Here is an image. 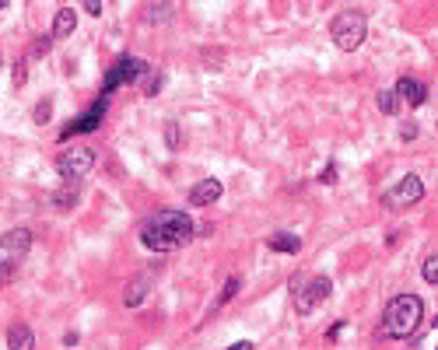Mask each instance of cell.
Wrapping results in <instances>:
<instances>
[{"instance_id": "1", "label": "cell", "mask_w": 438, "mask_h": 350, "mask_svg": "<svg viewBox=\"0 0 438 350\" xmlns=\"http://www.w3.org/2000/svg\"><path fill=\"white\" fill-rule=\"evenodd\" d=\"M193 217L182 214V210H161L154 217L144 221L140 228V245L151 249V252H172V249H182L193 242Z\"/></svg>"}, {"instance_id": "2", "label": "cell", "mask_w": 438, "mask_h": 350, "mask_svg": "<svg viewBox=\"0 0 438 350\" xmlns=\"http://www.w3.org/2000/svg\"><path fill=\"white\" fill-rule=\"evenodd\" d=\"M421 319H424V301H421L417 294H396V298L386 305L382 329H386V336H393V340H407V336L417 333Z\"/></svg>"}, {"instance_id": "3", "label": "cell", "mask_w": 438, "mask_h": 350, "mask_svg": "<svg viewBox=\"0 0 438 350\" xmlns=\"http://www.w3.org/2000/svg\"><path fill=\"white\" fill-rule=\"evenodd\" d=\"M330 36H333L337 50H344V53H354V50L365 43V36H368V18H365L361 11L347 8V11L333 15V22H330Z\"/></svg>"}, {"instance_id": "4", "label": "cell", "mask_w": 438, "mask_h": 350, "mask_svg": "<svg viewBox=\"0 0 438 350\" xmlns=\"http://www.w3.org/2000/svg\"><path fill=\"white\" fill-rule=\"evenodd\" d=\"M29 249H32V231L29 228H11L8 235H0V287L15 277V270L29 256Z\"/></svg>"}, {"instance_id": "5", "label": "cell", "mask_w": 438, "mask_h": 350, "mask_svg": "<svg viewBox=\"0 0 438 350\" xmlns=\"http://www.w3.org/2000/svg\"><path fill=\"white\" fill-rule=\"evenodd\" d=\"M330 291H333L330 277H305V273H298V280H295V312L309 315L316 305H323L330 298Z\"/></svg>"}, {"instance_id": "6", "label": "cell", "mask_w": 438, "mask_h": 350, "mask_svg": "<svg viewBox=\"0 0 438 350\" xmlns=\"http://www.w3.org/2000/svg\"><path fill=\"white\" fill-rule=\"evenodd\" d=\"M95 161H98V154H95L92 147H67V151H60V158H57V172H60L67 182H78V179H85V175L95 168Z\"/></svg>"}, {"instance_id": "7", "label": "cell", "mask_w": 438, "mask_h": 350, "mask_svg": "<svg viewBox=\"0 0 438 350\" xmlns=\"http://www.w3.org/2000/svg\"><path fill=\"white\" fill-rule=\"evenodd\" d=\"M144 78H147V64L137 60V57H123V60L105 74V92H102V95L109 99L119 85H137V81H144Z\"/></svg>"}, {"instance_id": "8", "label": "cell", "mask_w": 438, "mask_h": 350, "mask_svg": "<svg viewBox=\"0 0 438 350\" xmlns=\"http://www.w3.org/2000/svg\"><path fill=\"white\" fill-rule=\"evenodd\" d=\"M421 196H424V182H421V175L407 172V175L386 193V207H389V210H407V207H414Z\"/></svg>"}, {"instance_id": "9", "label": "cell", "mask_w": 438, "mask_h": 350, "mask_svg": "<svg viewBox=\"0 0 438 350\" xmlns=\"http://www.w3.org/2000/svg\"><path fill=\"white\" fill-rule=\"evenodd\" d=\"M105 102H109V99L102 95V99H98V102L92 105V112H85L81 119H74L71 126H64L60 140L67 144V137H78V133H95V130H98V123H102V112H105Z\"/></svg>"}, {"instance_id": "10", "label": "cell", "mask_w": 438, "mask_h": 350, "mask_svg": "<svg viewBox=\"0 0 438 350\" xmlns=\"http://www.w3.org/2000/svg\"><path fill=\"white\" fill-rule=\"evenodd\" d=\"M393 92H396V99H400L403 105H410V109L424 105V99H428V85L417 81V78H400Z\"/></svg>"}, {"instance_id": "11", "label": "cell", "mask_w": 438, "mask_h": 350, "mask_svg": "<svg viewBox=\"0 0 438 350\" xmlns=\"http://www.w3.org/2000/svg\"><path fill=\"white\" fill-rule=\"evenodd\" d=\"M151 287H154V273H137V277L130 280V287L123 291V305H126V308L144 305V298L151 294Z\"/></svg>"}, {"instance_id": "12", "label": "cell", "mask_w": 438, "mask_h": 350, "mask_svg": "<svg viewBox=\"0 0 438 350\" xmlns=\"http://www.w3.org/2000/svg\"><path fill=\"white\" fill-rule=\"evenodd\" d=\"M221 182H217V179H200L193 189H189V203L193 207H207V203H217V200H221Z\"/></svg>"}, {"instance_id": "13", "label": "cell", "mask_w": 438, "mask_h": 350, "mask_svg": "<svg viewBox=\"0 0 438 350\" xmlns=\"http://www.w3.org/2000/svg\"><path fill=\"white\" fill-rule=\"evenodd\" d=\"M74 29H78V11L74 8H60L53 15V36L50 39H67V36H74Z\"/></svg>"}, {"instance_id": "14", "label": "cell", "mask_w": 438, "mask_h": 350, "mask_svg": "<svg viewBox=\"0 0 438 350\" xmlns=\"http://www.w3.org/2000/svg\"><path fill=\"white\" fill-rule=\"evenodd\" d=\"M32 340H36V333L25 322H15L8 329V350H32Z\"/></svg>"}, {"instance_id": "15", "label": "cell", "mask_w": 438, "mask_h": 350, "mask_svg": "<svg viewBox=\"0 0 438 350\" xmlns=\"http://www.w3.org/2000/svg\"><path fill=\"white\" fill-rule=\"evenodd\" d=\"M267 249H274V252H284V256H295V252L302 249V238H298V235H291V231H277V235H270Z\"/></svg>"}, {"instance_id": "16", "label": "cell", "mask_w": 438, "mask_h": 350, "mask_svg": "<svg viewBox=\"0 0 438 350\" xmlns=\"http://www.w3.org/2000/svg\"><path fill=\"white\" fill-rule=\"evenodd\" d=\"M78 200H81V186L78 182H64L57 189V196H53V207L57 210H71V207H78Z\"/></svg>"}, {"instance_id": "17", "label": "cell", "mask_w": 438, "mask_h": 350, "mask_svg": "<svg viewBox=\"0 0 438 350\" xmlns=\"http://www.w3.org/2000/svg\"><path fill=\"white\" fill-rule=\"evenodd\" d=\"M172 15H175L172 4H147V8H144V22H147V25H165Z\"/></svg>"}, {"instance_id": "18", "label": "cell", "mask_w": 438, "mask_h": 350, "mask_svg": "<svg viewBox=\"0 0 438 350\" xmlns=\"http://www.w3.org/2000/svg\"><path fill=\"white\" fill-rule=\"evenodd\" d=\"M379 109H382L386 116H400L403 102L396 99V92H379Z\"/></svg>"}, {"instance_id": "19", "label": "cell", "mask_w": 438, "mask_h": 350, "mask_svg": "<svg viewBox=\"0 0 438 350\" xmlns=\"http://www.w3.org/2000/svg\"><path fill=\"white\" fill-rule=\"evenodd\" d=\"M421 277H424L431 287L438 284V252H428V256H424V263H421Z\"/></svg>"}, {"instance_id": "20", "label": "cell", "mask_w": 438, "mask_h": 350, "mask_svg": "<svg viewBox=\"0 0 438 350\" xmlns=\"http://www.w3.org/2000/svg\"><path fill=\"white\" fill-rule=\"evenodd\" d=\"M239 287H242V284H239V277H228V280H225V291L217 294V305H228V301L239 294Z\"/></svg>"}, {"instance_id": "21", "label": "cell", "mask_w": 438, "mask_h": 350, "mask_svg": "<svg viewBox=\"0 0 438 350\" xmlns=\"http://www.w3.org/2000/svg\"><path fill=\"white\" fill-rule=\"evenodd\" d=\"M50 116H53V102H50V99H43V102L36 105V112H32V119H36L39 126H46V123H50Z\"/></svg>"}, {"instance_id": "22", "label": "cell", "mask_w": 438, "mask_h": 350, "mask_svg": "<svg viewBox=\"0 0 438 350\" xmlns=\"http://www.w3.org/2000/svg\"><path fill=\"white\" fill-rule=\"evenodd\" d=\"M161 81H165L161 74H151V71H147V78H144V85H140L144 95H158V92H161Z\"/></svg>"}, {"instance_id": "23", "label": "cell", "mask_w": 438, "mask_h": 350, "mask_svg": "<svg viewBox=\"0 0 438 350\" xmlns=\"http://www.w3.org/2000/svg\"><path fill=\"white\" fill-rule=\"evenodd\" d=\"M50 46H53V39H50V36H46V39H36V43H32V53H29V57H32V60H43V57L50 53Z\"/></svg>"}, {"instance_id": "24", "label": "cell", "mask_w": 438, "mask_h": 350, "mask_svg": "<svg viewBox=\"0 0 438 350\" xmlns=\"http://www.w3.org/2000/svg\"><path fill=\"white\" fill-rule=\"evenodd\" d=\"M165 144H168L172 151L182 144V137H179V126H175V123H165Z\"/></svg>"}, {"instance_id": "25", "label": "cell", "mask_w": 438, "mask_h": 350, "mask_svg": "<svg viewBox=\"0 0 438 350\" xmlns=\"http://www.w3.org/2000/svg\"><path fill=\"white\" fill-rule=\"evenodd\" d=\"M400 140H407V144H410V140H417V123H410V119H407V123H400Z\"/></svg>"}, {"instance_id": "26", "label": "cell", "mask_w": 438, "mask_h": 350, "mask_svg": "<svg viewBox=\"0 0 438 350\" xmlns=\"http://www.w3.org/2000/svg\"><path fill=\"white\" fill-rule=\"evenodd\" d=\"M15 85H25V60L15 64Z\"/></svg>"}, {"instance_id": "27", "label": "cell", "mask_w": 438, "mask_h": 350, "mask_svg": "<svg viewBox=\"0 0 438 350\" xmlns=\"http://www.w3.org/2000/svg\"><path fill=\"white\" fill-rule=\"evenodd\" d=\"M344 329H347L344 322H333V326H330V333H326V340H340V333H344Z\"/></svg>"}, {"instance_id": "28", "label": "cell", "mask_w": 438, "mask_h": 350, "mask_svg": "<svg viewBox=\"0 0 438 350\" xmlns=\"http://www.w3.org/2000/svg\"><path fill=\"white\" fill-rule=\"evenodd\" d=\"M85 11H88L92 18H98V15H102V4H98V0H92V4H85Z\"/></svg>"}, {"instance_id": "29", "label": "cell", "mask_w": 438, "mask_h": 350, "mask_svg": "<svg viewBox=\"0 0 438 350\" xmlns=\"http://www.w3.org/2000/svg\"><path fill=\"white\" fill-rule=\"evenodd\" d=\"M337 179V168H333V161L326 165V172H323V182H333Z\"/></svg>"}, {"instance_id": "30", "label": "cell", "mask_w": 438, "mask_h": 350, "mask_svg": "<svg viewBox=\"0 0 438 350\" xmlns=\"http://www.w3.org/2000/svg\"><path fill=\"white\" fill-rule=\"evenodd\" d=\"M228 350H253V343H246V340H242V343H232Z\"/></svg>"}]
</instances>
